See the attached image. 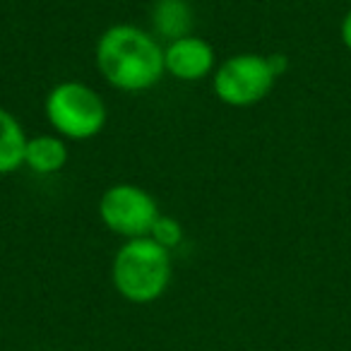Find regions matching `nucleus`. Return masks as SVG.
Masks as SVG:
<instances>
[{"label": "nucleus", "mask_w": 351, "mask_h": 351, "mask_svg": "<svg viewBox=\"0 0 351 351\" xmlns=\"http://www.w3.org/2000/svg\"><path fill=\"white\" fill-rule=\"evenodd\" d=\"M51 130L63 140L87 142L106 128L108 108L97 89L77 80L58 82L44 101Z\"/></svg>", "instance_id": "7ed1b4c3"}, {"label": "nucleus", "mask_w": 351, "mask_h": 351, "mask_svg": "<svg viewBox=\"0 0 351 351\" xmlns=\"http://www.w3.org/2000/svg\"><path fill=\"white\" fill-rule=\"evenodd\" d=\"M164 70L178 82H200L217 70L215 46L195 34L181 36L164 46Z\"/></svg>", "instance_id": "423d86ee"}, {"label": "nucleus", "mask_w": 351, "mask_h": 351, "mask_svg": "<svg viewBox=\"0 0 351 351\" xmlns=\"http://www.w3.org/2000/svg\"><path fill=\"white\" fill-rule=\"evenodd\" d=\"M70 159L68 140H63L56 132H44L27 140L25 149V166L39 176H51L65 169Z\"/></svg>", "instance_id": "0eeeda50"}, {"label": "nucleus", "mask_w": 351, "mask_h": 351, "mask_svg": "<svg viewBox=\"0 0 351 351\" xmlns=\"http://www.w3.org/2000/svg\"><path fill=\"white\" fill-rule=\"evenodd\" d=\"M277 82L269 56L263 53H234L212 73V89L226 106L245 108L255 106L272 92Z\"/></svg>", "instance_id": "20e7f679"}, {"label": "nucleus", "mask_w": 351, "mask_h": 351, "mask_svg": "<svg viewBox=\"0 0 351 351\" xmlns=\"http://www.w3.org/2000/svg\"><path fill=\"white\" fill-rule=\"evenodd\" d=\"M97 70L113 89L128 94L147 92L166 75L164 46L152 32L137 25H113L99 36L94 49Z\"/></svg>", "instance_id": "f257e3e1"}, {"label": "nucleus", "mask_w": 351, "mask_h": 351, "mask_svg": "<svg viewBox=\"0 0 351 351\" xmlns=\"http://www.w3.org/2000/svg\"><path fill=\"white\" fill-rule=\"evenodd\" d=\"M159 205L147 188L135 183L108 186L99 197V219L121 239H145L159 219Z\"/></svg>", "instance_id": "39448f33"}, {"label": "nucleus", "mask_w": 351, "mask_h": 351, "mask_svg": "<svg viewBox=\"0 0 351 351\" xmlns=\"http://www.w3.org/2000/svg\"><path fill=\"white\" fill-rule=\"evenodd\" d=\"M173 274L171 250L161 248L149 236L130 239L116 250L111 263L113 289L125 301L145 306L166 293Z\"/></svg>", "instance_id": "f03ea898"}, {"label": "nucleus", "mask_w": 351, "mask_h": 351, "mask_svg": "<svg viewBox=\"0 0 351 351\" xmlns=\"http://www.w3.org/2000/svg\"><path fill=\"white\" fill-rule=\"evenodd\" d=\"M149 20L154 34L166 44L193 34V5L188 0H154Z\"/></svg>", "instance_id": "6e6552de"}, {"label": "nucleus", "mask_w": 351, "mask_h": 351, "mask_svg": "<svg viewBox=\"0 0 351 351\" xmlns=\"http://www.w3.org/2000/svg\"><path fill=\"white\" fill-rule=\"evenodd\" d=\"M27 132L15 113L0 106V176L15 173L25 166Z\"/></svg>", "instance_id": "1a4fd4ad"}, {"label": "nucleus", "mask_w": 351, "mask_h": 351, "mask_svg": "<svg viewBox=\"0 0 351 351\" xmlns=\"http://www.w3.org/2000/svg\"><path fill=\"white\" fill-rule=\"evenodd\" d=\"M341 41H344V46L351 51V10L344 15V20H341Z\"/></svg>", "instance_id": "9b49d317"}, {"label": "nucleus", "mask_w": 351, "mask_h": 351, "mask_svg": "<svg viewBox=\"0 0 351 351\" xmlns=\"http://www.w3.org/2000/svg\"><path fill=\"white\" fill-rule=\"evenodd\" d=\"M183 234H186V231H183L181 221L169 215H159V219L154 221V226H152V231H149V239L156 241L161 248L173 250L183 243Z\"/></svg>", "instance_id": "9d476101"}]
</instances>
